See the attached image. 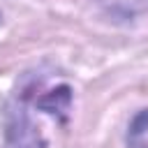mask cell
<instances>
[{"label": "cell", "mask_w": 148, "mask_h": 148, "mask_svg": "<svg viewBox=\"0 0 148 148\" xmlns=\"http://www.w3.org/2000/svg\"><path fill=\"white\" fill-rule=\"evenodd\" d=\"M7 146L9 148H46V139L25 111L23 97L7 106Z\"/></svg>", "instance_id": "cell-1"}, {"label": "cell", "mask_w": 148, "mask_h": 148, "mask_svg": "<svg viewBox=\"0 0 148 148\" xmlns=\"http://www.w3.org/2000/svg\"><path fill=\"white\" fill-rule=\"evenodd\" d=\"M69 104H72V88L69 86H58L35 99L37 109H42L44 113H51V116H60L62 120H65V113L69 111Z\"/></svg>", "instance_id": "cell-2"}]
</instances>
